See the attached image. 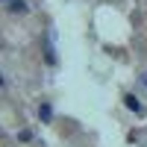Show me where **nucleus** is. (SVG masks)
Returning a JSON list of instances; mask_svg holds the SVG:
<instances>
[{
  "label": "nucleus",
  "instance_id": "f257e3e1",
  "mask_svg": "<svg viewBox=\"0 0 147 147\" xmlns=\"http://www.w3.org/2000/svg\"><path fill=\"white\" fill-rule=\"evenodd\" d=\"M124 106L129 109V112H144V106H141V100L136 94H124Z\"/></svg>",
  "mask_w": 147,
  "mask_h": 147
},
{
  "label": "nucleus",
  "instance_id": "f03ea898",
  "mask_svg": "<svg viewBox=\"0 0 147 147\" xmlns=\"http://www.w3.org/2000/svg\"><path fill=\"white\" fill-rule=\"evenodd\" d=\"M38 118L47 124V121L53 118V106H50V103H41V106H38Z\"/></svg>",
  "mask_w": 147,
  "mask_h": 147
},
{
  "label": "nucleus",
  "instance_id": "7ed1b4c3",
  "mask_svg": "<svg viewBox=\"0 0 147 147\" xmlns=\"http://www.w3.org/2000/svg\"><path fill=\"white\" fill-rule=\"evenodd\" d=\"M9 9L18 12V15H24V12H27V3H24V0H9Z\"/></svg>",
  "mask_w": 147,
  "mask_h": 147
},
{
  "label": "nucleus",
  "instance_id": "20e7f679",
  "mask_svg": "<svg viewBox=\"0 0 147 147\" xmlns=\"http://www.w3.org/2000/svg\"><path fill=\"white\" fill-rule=\"evenodd\" d=\"M0 85H3V74H0Z\"/></svg>",
  "mask_w": 147,
  "mask_h": 147
},
{
  "label": "nucleus",
  "instance_id": "39448f33",
  "mask_svg": "<svg viewBox=\"0 0 147 147\" xmlns=\"http://www.w3.org/2000/svg\"><path fill=\"white\" fill-rule=\"evenodd\" d=\"M144 80H147V77H144Z\"/></svg>",
  "mask_w": 147,
  "mask_h": 147
}]
</instances>
